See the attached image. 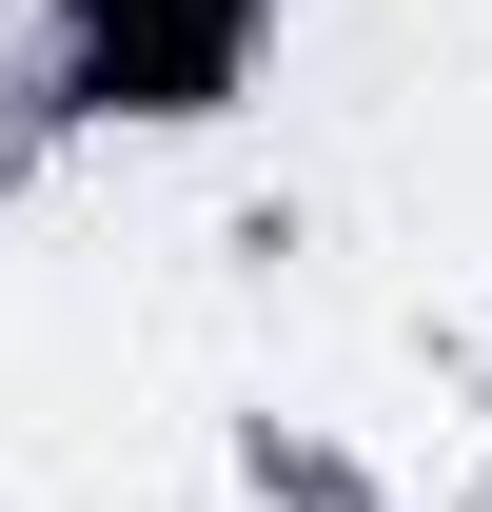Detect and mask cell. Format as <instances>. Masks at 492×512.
Wrapping results in <instances>:
<instances>
[{"label": "cell", "mask_w": 492, "mask_h": 512, "mask_svg": "<svg viewBox=\"0 0 492 512\" xmlns=\"http://www.w3.org/2000/svg\"><path fill=\"white\" fill-rule=\"evenodd\" d=\"M256 60V0H79V99L99 119H217Z\"/></svg>", "instance_id": "6da1fadb"}]
</instances>
